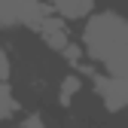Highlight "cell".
<instances>
[{"mask_svg": "<svg viewBox=\"0 0 128 128\" xmlns=\"http://www.w3.org/2000/svg\"><path fill=\"white\" fill-rule=\"evenodd\" d=\"M22 128H43V122H40V116H28Z\"/></svg>", "mask_w": 128, "mask_h": 128, "instance_id": "ba28073f", "label": "cell"}, {"mask_svg": "<svg viewBox=\"0 0 128 128\" xmlns=\"http://www.w3.org/2000/svg\"><path fill=\"white\" fill-rule=\"evenodd\" d=\"M15 98H12V92H9V58L6 52L0 49V119H6L15 113Z\"/></svg>", "mask_w": 128, "mask_h": 128, "instance_id": "5b68a950", "label": "cell"}, {"mask_svg": "<svg viewBox=\"0 0 128 128\" xmlns=\"http://www.w3.org/2000/svg\"><path fill=\"white\" fill-rule=\"evenodd\" d=\"M37 30L43 34V40L52 46V49H58V52H64L70 46V37H67V28H64V18L61 15H46V18L37 24Z\"/></svg>", "mask_w": 128, "mask_h": 128, "instance_id": "277c9868", "label": "cell"}, {"mask_svg": "<svg viewBox=\"0 0 128 128\" xmlns=\"http://www.w3.org/2000/svg\"><path fill=\"white\" fill-rule=\"evenodd\" d=\"M94 88H98L101 101L110 113H119L128 107V76H104L94 82Z\"/></svg>", "mask_w": 128, "mask_h": 128, "instance_id": "3957f363", "label": "cell"}, {"mask_svg": "<svg viewBox=\"0 0 128 128\" xmlns=\"http://www.w3.org/2000/svg\"><path fill=\"white\" fill-rule=\"evenodd\" d=\"M49 15V9L43 6V0H0V28H34Z\"/></svg>", "mask_w": 128, "mask_h": 128, "instance_id": "7a4b0ae2", "label": "cell"}, {"mask_svg": "<svg viewBox=\"0 0 128 128\" xmlns=\"http://www.w3.org/2000/svg\"><path fill=\"white\" fill-rule=\"evenodd\" d=\"M61 18H86L94 9V0H49Z\"/></svg>", "mask_w": 128, "mask_h": 128, "instance_id": "8992f818", "label": "cell"}, {"mask_svg": "<svg viewBox=\"0 0 128 128\" xmlns=\"http://www.w3.org/2000/svg\"><path fill=\"white\" fill-rule=\"evenodd\" d=\"M79 86H82L79 76H67V79H64V82H61V104H70L73 94L79 92Z\"/></svg>", "mask_w": 128, "mask_h": 128, "instance_id": "52a82bcc", "label": "cell"}, {"mask_svg": "<svg viewBox=\"0 0 128 128\" xmlns=\"http://www.w3.org/2000/svg\"><path fill=\"white\" fill-rule=\"evenodd\" d=\"M86 52L101 61L110 76H128V18L119 12L92 15L82 30Z\"/></svg>", "mask_w": 128, "mask_h": 128, "instance_id": "6da1fadb", "label": "cell"}]
</instances>
